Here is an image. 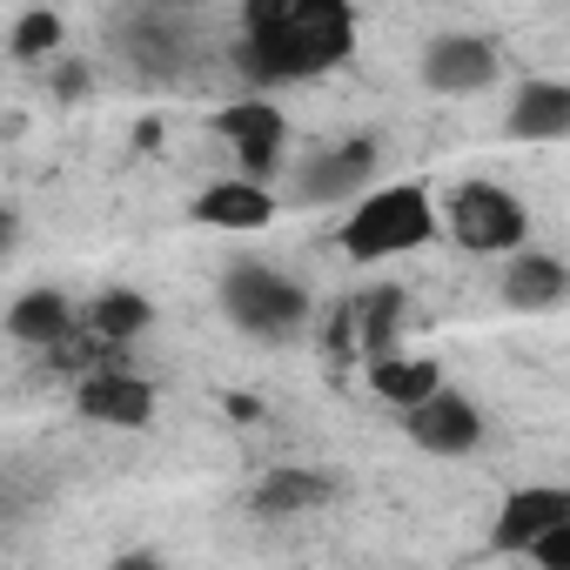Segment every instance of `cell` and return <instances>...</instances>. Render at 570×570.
Masks as SVG:
<instances>
[{
    "label": "cell",
    "instance_id": "9c48e42d",
    "mask_svg": "<svg viewBox=\"0 0 570 570\" xmlns=\"http://www.w3.org/2000/svg\"><path fill=\"white\" fill-rule=\"evenodd\" d=\"M403 436H410L423 456H470V450H483L490 423H483V410H476L463 390H443V396H430L423 410L403 416Z\"/></svg>",
    "mask_w": 570,
    "mask_h": 570
},
{
    "label": "cell",
    "instance_id": "2e32d148",
    "mask_svg": "<svg viewBox=\"0 0 570 570\" xmlns=\"http://www.w3.org/2000/svg\"><path fill=\"white\" fill-rule=\"evenodd\" d=\"M370 390L396 410V416H410V410H423L430 396H443L450 390V376H443V363L436 356H376L370 363Z\"/></svg>",
    "mask_w": 570,
    "mask_h": 570
},
{
    "label": "cell",
    "instance_id": "8992f818",
    "mask_svg": "<svg viewBox=\"0 0 570 570\" xmlns=\"http://www.w3.org/2000/svg\"><path fill=\"white\" fill-rule=\"evenodd\" d=\"M215 135L228 141L235 155V175L248 181H268L275 168H289V115H282L268 95H242L215 115Z\"/></svg>",
    "mask_w": 570,
    "mask_h": 570
},
{
    "label": "cell",
    "instance_id": "30bf717a",
    "mask_svg": "<svg viewBox=\"0 0 570 570\" xmlns=\"http://www.w3.org/2000/svg\"><path fill=\"white\" fill-rule=\"evenodd\" d=\"M155 403H161L155 383L135 376V370H101V376H81L75 383V410L88 423H101V430H148Z\"/></svg>",
    "mask_w": 570,
    "mask_h": 570
},
{
    "label": "cell",
    "instance_id": "44dd1931",
    "mask_svg": "<svg viewBox=\"0 0 570 570\" xmlns=\"http://www.w3.org/2000/svg\"><path fill=\"white\" fill-rule=\"evenodd\" d=\"M108 570H168V557H161V550H121Z\"/></svg>",
    "mask_w": 570,
    "mask_h": 570
},
{
    "label": "cell",
    "instance_id": "6da1fadb",
    "mask_svg": "<svg viewBox=\"0 0 570 570\" xmlns=\"http://www.w3.org/2000/svg\"><path fill=\"white\" fill-rule=\"evenodd\" d=\"M356 55V8L343 0H248L235 35V75L248 95H282L336 75Z\"/></svg>",
    "mask_w": 570,
    "mask_h": 570
},
{
    "label": "cell",
    "instance_id": "ffe728a7",
    "mask_svg": "<svg viewBox=\"0 0 570 570\" xmlns=\"http://www.w3.org/2000/svg\"><path fill=\"white\" fill-rule=\"evenodd\" d=\"M530 563H537V570H570V523H557V530L530 550Z\"/></svg>",
    "mask_w": 570,
    "mask_h": 570
},
{
    "label": "cell",
    "instance_id": "7a4b0ae2",
    "mask_svg": "<svg viewBox=\"0 0 570 570\" xmlns=\"http://www.w3.org/2000/svg\"><path fill=\"white\" fill-rule=\"evenodd\" d=\"M436 235H443V202H436L423 181H383L376 195H363V202L336 222V248H343L356 268L416 255V248H430Z\"/></svg>",
    "mask_w": 570,
    "mask_h": 570
},
{
    "label": "cell",
    "instance_id": "e0dca14e",
    "mask_svg": "<svg viewBox=\"0 0 570 570\" xmlns=\"http://www.w3.org/2000/svg\"><path fill=\"white\" fill-rule=\"evenodd\" d=\"M148 323H155V303H148L141 289H121V282H108V289L81 309V330H88V336H101L108 350L141 343V336H148Z\"/></svg>",
    "mask_w": 570,
    "mask_h": 570
},
{
    "label": "cell",
    "instance_id": "7c38bea8",
    "mask_svg": "<svg viewBox=\"0 0 570 570\" xmlns=\"http://www.w3.org/2000/svg\"><path fill=\"white\" fill-rule=\"evenodd\" d=\"M282 215V195L268 181H248V175H222L195 195V222L202 228H228V235H255Z\"/></svg>",
    "mask_w": 570,
    "mask_h": 570
},
{
    "label": "cell",
    "instance_id": "52a82bcc",
    "mask_svg": "<svg viewBox=\"0 0 570 570\" xmlns=\"http://www.w3.org/2000/svg\"><path fill=\"white\" fill-rule=\"evenodd\" d=\"M416 75H423L430 95H483L503 75V48L490 35H463V28L456 35H430Z\"/></svg>",
    "mask_w": 570,
    "mask_h": 570
},
{
    "label": "cell",
    "instance_id": "8fae6325",
    "mask_svg": "<svg viewBox=\"0 0 570 570\" xmlns=\"http://www.w3.org/2000/svg\"><path fill=\"white\" fill-rule=\"evenodd\" d=\"M503 135H510V141H530V148L570 141V81H557V75L517 81V95H510V108H503Z\"/></svg>",
    "mask_w": 570,
    "mask_h": 570
},
{
    "label": "cell",
    "instance_id": "3957f363",
    "mask_svg": "<svg viewBox=\"0 0 570 570\" xmlns=\"http://www.w3.org/2000/svg\"><path fill=\"white\" fill-rule=\"evenodd\" d=\"M215 303L235 323V336H248V343H296L309 330V289H303L289 268L255 262V255H235L222 268Z\"/></svg>",
    "mask_w": 570,
    "mask_h": 570
},
{
    "label": "cell",
    "instance_id": "4fadbf2b",
    "mask_svg": "<svg viewBox=\"0 0 570 570\" xmlns=\"http://www.w3.org/2000/svg\"><path fill=\"white\" fill-rule=\"evenodd\" d=\"M8 336L21 343V350H61V343H75L81 336V303L75 296H61L55 282H41V289H21L14 303H8Z\"/></svg>",
    "mask_w": 570,
    "mask_h": 570
},
{
    "label": "cell",
    "instance_id": "ac0fdd59",
    "mask_svg": "<svg viewBox=\"0 0 570 570\" xmlns=\"http://www.w3.org/2000/svg\"><path fill=\"white\" fill-rule=\"evenodd\" d=\"M350 316H356V343H363V356L376 363V356H390V336L403 330V289H396V282H376V289H370Z\"/></svg>",
    "mask_w": 570,
    "mask_h": 570
},
{
    "label": "cell",
    "instance_id": "9a60e30c",
    "mask_svg": "<svg viewBox=\"0 0 570 570\" xmlns=\"http://www.w3.org/2000/svg\"><path fill=\"white\" fill-rule=\"evenodd\" d=\"M336 497V476L330 470H303V463H275V470H262L255 476V490H248V510L255 517H309V510H323Z\"/></svg>",
    "mask_w": 570,
    "mask_h": 570
},
{
    "label": "cell",
    "instance_id": "d6986e66",
    "mask_svg": "<svg viewBox=\"0 0 570 570\" xmlns=\"http://www.w3.org/2000/svg\"><path fill=\"white\" fill-rule=\"evenodd\" d=\"M61 41H68V21L55 8H28L8 28V55L14 61H48V55H61Z\"/></svg>",
    "mask_w": 570,
    "mask_h": 570
},
{
    "label": "cell",
    "instance_id": "ba28073f",
    "mask_svg": "<svg viewBox=\"0 0 570 570\" xmlns=\"http://www.w3.org/2000/svg\"><path fill=\"white\" fill-rule=\"evenodd\" d=\"M557 523H570V483H517L490 517V550L497 557H530Z\"/></svg>",
    "mask_w": 570,
    "mask_h": 570
},
{
    "label": "cell",
    "instance_id": "277c9868",
    "mask_svg": "<svg viewBox=\"0 0 570 570\" xmlns=\"http://www.w3.org/2000/svg\"><path fill=\"white\" fill-rule=\"evenodd\" d=\"M443 235L463 248V255H523L530 248V208L517 188L490 181V175H470L443 195Z\"/></svg>",
    "mask_w": 570,
    "mask_h": 570
},
{
    "label": "cell",
    "instance_id": "5bb4252c",
    "mask_svg": "<svg viewBox=\"0 0 570 570\" xmlns=\"http://www.w3.org/2000/svg\"><path fill=\"white\" fill-rule=\"evenodd\" d=\"M557 303H570V262L550 248H523L503 262V309L517 316H550Z\"/></svg>",
    "mask_w": 570,
    "mask_h": 570
},
{
    "label": "cell",
    "instance_id": "5b68a950",
    "mask_svg": "<svg viewBox=\"0 0 570 570\" xmlns=\"http://www.w3.org/2000/svg\"><path fill=\"white\" fill-rule=\"evenodd\" d=\"M383 168V148L370 135H350L336 148H316L303 161H289V188H282V202L289 208H356L363 195H376Z\"/></svg>",
    "mask_w": 570,
    "mask_h": 570
}]
</instances>
